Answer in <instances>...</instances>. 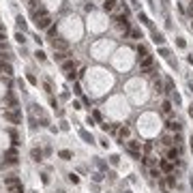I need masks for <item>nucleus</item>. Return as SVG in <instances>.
Returning a JSON list of instances; mask_svg holds the SVG:
<instances>
[{
  "label": "nucleus",
  "instance_id": "obj_1",
  "mask_svg": "<svg viewBox=\"0 0 193 193\" xmlns=\"http://www.w3.org/2000/svg\"><path fill=\"white\" fill-rule=\"evenodd\" d=\"M4 120H9V122H13V125L21 122V114H19V109H17V107L7 109V112H4Z\"/></svg>",
  "mask_w": 193,
  "mask_h": 193
},
{
  "label": "nucleus",
  "instance_id": "obj_2",
  "mask_svg": "<svg viewBox=\"0 0 193 193\" xmlns=\"http://www.w3.org/2000/svg\"><path fill=\"white\" fill-rule=\"evenodd\" d=\"M35 21H37V28H39V30H45V28L52 26V15H49V13H43L41 17H37Z\"/></svg>",
  "mask_w": 193,
  "mask_h": 193
},
{
  "label": "nucleus",
  "instance_id": "obj_3",
  "mask_svg": "<svg viewBox=\"0 0 193 193\" xmlns=\"http://www.w3.org/2000/svg\"><path fill=\"white\" fill-rule=\"evenodd\" d=\"M52 47H54V52H69V43L64 39H58V37L52 41Z\"/></svg>",
  "mask_w": 193,
  "mask_h": 193
},
{
  "label": "nucleus",
  "instance_id": "obj_4",
  "mask_svg": "<svg viewBox=\"0 0 193 193\" xmlns=\"http://www.w3.org/2000/svg\"><path fill=\"white\" fill-rule=\"evenodd\" d=\"M140 67H142V71H146V73H150L152 71V56H142L140 58Z\"/></svg>",
  "mask_w": 193,
  "mask_h": 193
},
{
  "label": "nucleus",
  "instance_id": "obj_5",
  "mask_svg": "<svg viewBox=\"0 0 193 193\" xmlns=\"http://www.w3.org/2000/svg\"><path fill=\"white\" fill-rule=\"evenodd\" d=\"M127 150H129L131 154H133V157H142V144L140 142H127Z\"/></svg>",
  "mask_w": 193,
  "mask_h": 193
},
{
  "label": "nucleus",
  "instance_id": "obj_6",
  "mask_svg": "<svg viewBox=\"0 0 193 193\" xmlns=\"http://www.w3.org/2000/svg\"><path fill=\"white\" fill-rule=\"evenodd\" d=\"M62 71L67 73L69 80H73V77H75V73H73V71H75V62H73V60H67V62H62Z\"/></svg>",
  "mask_w": 193,
  "mask_h": 193
},
{
  "label": "nucleus",
  "instance_id": "obj_7",
  "mask_svg": "<svg viewBox=\"0 0 193 193\" xmlns=\"http://www.w3.org/2000/svg\"><path fill=\"white\" fill-rule=\"evenodd\" d=\"M7 163H11V165L17 163V152H15V148H11V150L7 152Z\"/></svg>",
  "mask_w": 193,
  "mask_h": 193
},
{
  "label": "nucleus",
  "instance_id": "obj_8",
  "mask_svg": "<svg viewBox=\"0 0 193 193\" xmlns=\"http://www.w3.org/2000/svg\"><path fill=\"white\" fill-rule=\"evenodd\" d=\"M178 157H180V148H169L167 150V159L169 161H176Z\"/></svg>",
  "mask_w": 193,
  "mask_h": 193
},
{
  "label": "nucleus",
  "instance_id": "obj_9",
  "mask_svg": "<svg viewBox=\"0 0 193 193\" xmlns=\"http://www.w3.org/2000/svg\"><path fill=\"white\" fill-rule=\"evenodd\" d=\"M0 73H4V75H13V67H11L9 62H2V64H0Z\"/></svg>",
  "mask_w": 193,
  "mask_h": 193
},
{
  "label": "nucleus",
  "instance_id": "obj_10",
  "mask_svg": "<svg viewBox=\"0 0 193 193\" xmlns=\"http://www.w3.org/2000/svg\"><path fill=\"white\" fill-rule=\"evenodd\" d=\"M129 135H131V129H129V127H120V129H118V137H120V140H127Z\"/></svg>",
  "mask_w": 193,
  "mask_h": 193
},
{
  "label": "nucleus",
  "instance_id": "obj_11",
  "mask_svg": "<svg viewBox=\"0 0 193 193\" xmlns=\"http://www.w3.org/2000/svg\"><path fill=\"white\" fill-rule=\"evenodd\" d=\"M30 157H32V161H41V159H43V150L32 148V150H30Z\"/></svg>",
  "mask_w": 193,
  "mask_h": 193
},
{
  "label": "nucleus",
  "instance_id": "obj_12",
  "mask_svg": "<svg viewBox=\"0 0 193 193\" xmlns=\"http://www.w3.org/2000/svg\"><path fill=\"white\" fill-rule=\"evenodd\" d=\"M4 185H7V187H13V185H21V183H19L17 176H7V178H4Z\"/></svg>",
  "mask_w": 193,
  "mask_h": 193
},
{
  "label": "nucleus",
  "instance_id": "obj_13",
  "mask_svg": "<svg viewBox=\"0 0 193 193\" xmlns=\"http://www.w3.org/2000/svg\"><path fill=\"white\" fill-rule=\"evenodd\" d=\"M167 127H169L172 131H176V133H180V129H183V125H180L178 120H169V122H167Z\"/></svg>",
  "mask_w": 193,
  "mask_h": 193
},
{
  "label": "nucleus",
  "instance_id": "obj_14",
  "mask_svg": "<svg viewBox=\"0 0 193 193\" xmlns=\"http://www.w3.org/2000/svg\"><path fill=\"white\" fill-rule=\"evenodd\" d=\"M67 56H69V52H54V58L58 62H67Z\"/></svg>",
  "mask_w": 193,
  "mask_h": 193
},
{
  "label": "nucleus",
  "instance_id": "obj_15",
  "mask_svg": "<svg viewBox=\"0 0 193 193\" xmlns=\"http://www.w3.org/2000/svg\"><path fill=\"white\" fill-rule=\"evenodd\" d=\"M114 7H116V0H103V11H114Z\"/></svg>",
  "mask_w": 193,
  "mask_h": 193
},
{
  "label": "nucleus",
  "instance_id": "obj_16",
  "mask_svg": "<svg viewBox=\"0 0 193 193\" xmlns=\"http://www.w3.org/2000/svg\"><path fill=\"white\" fill-rule=\"evenodd\" d=\"M161 112H163L165 116H169V114H172V103H169V101H163V105H161Z\"/></svg>",
  "mask_w": 193,
  "mask_h": 193
},
{
  "label": "nucleus",
  "instance_id": "obj_17",
  "mask_svg": "<svg viewBox=\"0 0 193 193\" xmlns=\"http://www.w3.org/2000/svg\"><path fill=\"white\" fill-rule=\"evenodd\" d=\"M152 41H154V43H159V45H161V43L165 41V37L161 35V32H152Z\"/></svg>",
  "mask_w": 193,
  "mask_h": 193
},
{
  "label": "nucleus",
  "instance_id": "obj_18",
  "mask_svg": "<svg viewBox=\"0 0 193 193\" xmlns=\"http://www.w3.org/2000/svg\"><path fill=\"white\" fill-rule=\"evenodd\" d=\"M159 167H161L163 169V172H172V163H169V161H161V163H159Z\"/></svg>",
  "mask_w": 193,
  "mask_h": 193
},
{
  "label": "nucleus",
  "instance_id": "obj_19",
  "mask_svg": "<svg viewBox=\"0 0 193 193\" xmlns=\"http://www.w3.org/2000/svg\"><path fill=\"white\" fill-rule=\"evenodd\" d=\"M80 135H82V137H84V140L88 142V144H92V142H95V140H92V135H90V133H88V131H86V129H82V131H80Z\"/></svg>",
  "mask_w": 193,
  "mask_h": 193
},
{
  "label": "nucleus",
  "instance_id": "obj_20",
  "mask_svg": "<svg viewBox=\"0 0 193 193\" xmlns=\"http://www.w3.org/2000/svg\"><path fill=\"white\" fill-rule=\"evenodd\" d=\"M15 21H17V28H19L21 32H24V30H26V26H28V24H26V19H24V17H21V15H19V17L15 19Z\"/></svg>",
  "mask_w": 193,
  "mask_h": 193
},
{
  "label": "nucleus",
  "instance_id": "obj_21",
  "mask_svg": "<svg viewBox=\"0 0 193 193\" xmlns=\"http://www.w3.org/2000/svg\"><path fill=\"white\" fill-rule=\"evenodd\" d=\"M9 193H24V187L21 185H13V187H9Z\"/></svg>",
  "mask_w": 193,
  "mask_h": 193
},
{
  "label": "nucleus",
  "instance_id": "obj_22",
  "mask_svg": "<svg viewBox=\"0 0 193 193\" xmlns=\"http://www.w3.org/2000/svg\"><path fill=\"white\" fill-rule=\"evenodd\" d=\"M71 157H73V154H71V150H60V159H64V161H69Z\"/></svg>",
  "mask_w": 193,
  "mask_h": 193
},
{
  "label": "nucleus",
  "instance_id": "obj_23",
  "mask_svg": "<svg viewBox=\"0 0 193 193\" xmlns=\"http://www.w3.org/2000/svg\"><path fill=\"white\" fill-rule=\"evenodd\" d=\"M7 54H9V47L4 45L2 41H0V56H7Z\"/></svg>",
  "mask_w": 193,
  "mask_h": 193
},
{
  "label": "nucleus",
  "instance_id": "obj_24",
  "mask_svg": "<svg viewBox=\"0 0 193 193\" xmlns=\"http://www.w3.org/2000/svg\"><path fill=\"white\" fill-rule=\"evenodd\" d=\"M129 37L131 39H142V32L140 30H129Z\"/></svg>",
  "mask_w": 193,
  "mask_h": 193
},
{
  "label": "nucleus",
  "instance_id": "obj_25",
  "mask_svg": "<svg viewBox=\"0 0 193 193\" xmlns=\"http://www.w3.org/2000/svg\"><path fill=\"white\" fill-rule=\"evenodd\" d=\"M154 90H157L159 95L163 92V84H161V80H157V82H154Z\"/></svg>",
  "mask_w": 193,
  "mask_h": 193
},
{
  "label": "nucleus",
  "instance_id": "obj_26",
  "mask_svg": "<svg viewBox=\"0 0 193 193\" xmlns=\"http://www.w3.org/2000/svg\"><path fill=\"white\" fill-rule=\"evenodd\" d=\"M137 54H140V58H142V56H146V54H148V49L144 45H140V47H137Z\"/></svg>",
  "mask_w": 193,
  "mask_h": 193
},
{
  "label": "nucleus",
  "instance_id": "obj_27",
  "mask_svg": "<svg viewBox=\"0 0 193 193\" xmlns=\"http://www.w3.org/2000/svg\"><path fill=\"white\" fill-rule=\"evenodd\" d=\"M15 39H17V43H24V41H26L24 32H17V35H15Z\"/></svg>",
  "mask_w": 193,
  "mask_h": 193
},
{
  "label": "nucleus",
  "instance_id": "obj_28",
  "mask_svg": "<svg viewBox=\"0 0 193 193\" xmlns=\"http://www.w3.org/2000/svg\"><path fill=\"white\" fill-rule=\"evenodd\" d=\"M109 161H112V165H118V161H120V157H118V154H114V157H109Z\"/></svg>",
  "mask_w": 193,
  "mask_h": 193
},
{
  "label": "nucleus",
  "instance_id": "obj_29",
  "mask_svg": "<svg viewBox=\"0 0 193 193\" xmlns=\"http://www.w3.org/2000/svg\"><path fill=\"white\" fill-rule=\"evenodd\" d=\"M69 180H71V183H73V185H77V183H80V178H77L75 174H69Z\"/></svg>",
  "mask_w": 193,
  "mask_h": 193
},
{
  "label": "nucleus",
  "instance_id": "obj_30",
  "mask_svg": "<svg viewBox=\"0 0 193 193\" xmlns=\"http://www.w3.org/2000/svg\"><path fill=\"white\" fill-rule=\"evenodd\" d=\"M150 176H152V178H159V176H161V172H159V169H154V167H152V169H150Z\"/></svg>",
  "mask_w": 193,
  "mask_h": 193
},
{
  "label": "nucleus",
  "instance_id": "obj_31",
  "mask_svg": "<svg viewBox=\"0 0 193 193\" xmlns=\"http://www.w3.org/2000/svg\"><path fill=\"white\" fill-rule=\"evenodd\" d=\"M167 185H169V187H174V185H176V178H174V176H172V174H169V176H167Z\"/></svg>",
  "mask_w": 193,
  "mask_h": 193
},
{
  "label": "nucleus",
  "instance_id": "obj_32",
  "mask_svg": "<svg viewBox=\"0 0 193 193\" xmlns=\"http://www.w3.org/2000/svg\"><path fill=\"white\" fill-rule=\"evenodd\" d=\"M172 101L176 103V105H178V103H180V95H176V92H172Z\"/></svg>",
  "mask_w": 193,
  "mask_h": 193
},
{
  "label": "nucleus",
  "instance_id": "obj_33",
  "mask_svg": "<svg viewBox=\"0 0 193 193\" xmlns=\"http://www.w3.org/2000/svg\"><path fill=\"white\" fill-rule=\"evenodd\" d=\"M152 150V144H150V142H146V144H144V152L148 154V152H150Z\"/></svg>",
  "mask_w": 193,
  "mask_h": 193
},
{
  "label": "nucleus",
  "instance_id": "obj_34",
  "mask_svg": "<svg viewBox=\"0 0 193 193\" xmlns=\"http://www.w3.org/2000/svg\"><path fill=\"white\" fill-rule=\"evenodd\" d=\"M35 56H37L39 60H45V54H43V52H41V49H37V54H35Z\"/></svg>",
  "mask_w": 193,
  "mask_h": 193
},
{
  "label": "nucleus",
  "instance_id": "obj_35",
  "mask_svg": "<svg viewBox=\"0 0 193 193\" xmlns=\"http://www.w3.org/2000/svg\"><path fill=\"white\" fill-rule=\"evenodd\" d=\"M187 13H189L191 17H193V0H191V2H189V7H187Z\"/></svg>",
  "mask_w": 193,
  "mask_h": 193
},
{
  "label": "nucleus",
  "instance_id": "obj_36",
  "mask_svg": "<svg viewBox=\"0 0 193 193\" xmlns=\"http://www.w3.org/2000/svg\"><path fill=\"white\" fill-rule=\"evenodd\" d=\"M28 82H30V84H37V77L32 75V73H28Z\"/></svg>",
  "mask_w": 193,
  "mask_h": 193
},
{
  "label": "nucleus",
  "instance_id": "obj_37",
  "mask_svg": "<svg viewBox=\"0 0 193 193\" xmlns=\"http://www.w3.org/2000/svg\"><path fill=\"white\" fill-rule=\"evenodd\" d=\"M47 30H49V37H56V28H54V26H49Z\"/></svg>",
  "mask_w": 193,
  "mask_h": 193
},
{
  "label": "nucleus",
  "instance_id": "obj_38",
  "mask_svg": "<svg viewBox=\"0 0 193 193\" xmlns=\"http://www.w3.org/2000/svg\"><path fill=\"white\" fill-rule=\"evenodd\" d=\"M189 116H191V118H193V105L189 107Z\"/></svg>",
  "mask_w": 193,
  "mask_h": 193
}]
</instances>
